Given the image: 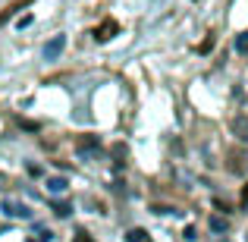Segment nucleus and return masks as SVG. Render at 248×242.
<instances>
[{"instance_id": "9d476101", "label": "nucleus", "mask_w": 248, "mask_h": 242, "mask_svg": "<svg viewBox=\"0 0 248 242\" xmlns=\"http://www.w3.org/2000/svg\"><path fill=\"white\" fill-rule=\"evenodd\" d=\"M211 230L214 233H226V220L223 217H211Z\"/></svg>"}, {"instance_id": "39448f33", "label": "nucleus", "mask_w": 248, "mask_h": 242, "mask_svg": "<svg viewBox=\"0 0 248 242\" xmlns=\"http://www.w3.org/2000/svg\"><path fill=\"white\" fill-rule=\"evenodd\" d=\"M97 145H101V142H97V135H85V139H79V142H76V148H79L82 154H85V151H94Z\"/></svg>"}, {"instance_id": "2eb2a0df", "label": "nucleus", "mask_w": 248, "mask_h": 242, "mask_svg": "<svg viewBox=\"0 0 248 242\" xmlns=\"http://www.w3.org/2000/svg\"><path fill=\"white\" fill-rule=\"evenodd\" d=\"M242 205H248V182L242 186Z\"/></svg>"}, {"instance_id": "f03ea898", "label": "nucleus", "mask_w": 248, "mask_h": 242, "mask_svg": "<svg viewBox=\"0 0 248 242\" xmlns=\"http://www.w3.org/2000/svg\"><path fill=\"white\" fill-rule=\"evenodd\" d=\"M63 48H66V35H54L44 44V57H47V60H57V57L63 54Z\"/></svg>"}, {"instance_id": "1a4fd4ad", "label": "nucleus", "mask_w": 248, "mask_h": 242, "mask_svg": "<svg viewBox=\"0 0 248 242\" xmlns=\"http://www.w3.org/2000/svg\"><path fill=\"white\" fill-rule=\"evenodd\" d=\"M214 44H217V38H214V35H207V38H204V41H201V48H198V54H211V50H214Z\"/></svg>"}, {"instance_id": "0eeeda50", "label": "nucleus", "mask_w": 248, "mask_h": 242, "mask_svg": "<svg viewBox=\"0 0 248 242\" xmlns=\"http://www.w3.org/2000/svg\"><path fill=\"white\" fill-rule=\"evenodd\" d=\"M66 186H69V182L63 179V176H54V179H47V192H54V195L66 192Z\"/></svg>"}, {"instance_id": "f8f14e48", "label": "nucleus", "mask_w": 248, "mask_h": 242, "mask_svg": "<svg viewBox=\"0 0 248 242\" xmlns=\"http://www.w3.org/2000/svg\"><path fill=\"white\" fill-rule=\"evenodd\" d=\"M236 50H242V54L248 50V32H242V35L236 38Z\"/></svg>"}, {"instance_id": "7ed1b4c3", "label": "nucleus", "mask_w": 248, "mask_h": 242, "mask_svg": "<svg viewBox=\"0 0 248 242\" xmlns=\"http://www.w3.org/2000/svg\"><path fill=\"white\" fill-rule=\"evenodd\" d=\"M31 3H35V0H13V3H10V6H6V10H3V13H0V29H3V25H6V22H10V19H13V16H16V13H19V10H25V6H31Z\"/></svg>"}, {"instance_id": "20e7f679", "label": "nucleus", "mask_w": 248, "mask_h": 242, "mask_svg": "<svg viewBox=\"0 0 248 242\" xmlns=\"http://www.w3.org/2000/svg\"><path fill=\"white\" fill-rule=\"evenodd\" d=\"M3 211H6V214H13V217H31L29 208H25V205H16V201H6Z\"/></svg>"}, {"instance_id": "ddd939ff", "label": "nucleus", "mask_w": 248, "mask_h": 242, "mask_svg": "<svg viewBox=\"0 0 248 242\" xmlns=\"http://www.w3.org/2000/svg\"><path fill=\"white\" fill-rule=\"evenodd\" d=\"M54 211H57V217H69L73 208H69V205H54Z\"/></svg>"}, {"instance_id": "6e6552de", "label": "nucleus", "mask_w": 248, "mask_h": 242, "mask_svg": "<svg viewBox=\"0 0 248 242\" xmlns=\"http://www.w3.org/2000/svg\"><path fill=\"white\" fill-rule=\"evenodd\" d=\"M126 145H113V163H116V167H123V163H126Z\"/></svg>"}, {"instance_id": "423d86ee", "label": "nucleus", "mask_w": 248, "mask_h": 242, "mask_svg": "<svg viewBox=\"0 0 248 242\" xmlns=\"http://www.w3.org/2000/svg\"><path fill=\"white\" fill-rule=\"evenodd\" d=\"M232 132H236L239 139H248V116H236V120H232Z\"/></svg>"}, {"instance_id": "9b49d317", "label": "nucleus", "mask_w": 248, "mask_h": 242, "mask_svg": "<svg viewBox=\"0 0 248 242\" xmlns=\"http://www.w3.org/2000/svg\"><path fill=\"white\" fill-rule=\"evenodd\" d=\"M129 242H145L148 239V233L145 230H129V236H126Z\"/></svg>"}, {"instance_id": "4468645a", "label": "nucleus", "mask_w": 248, "mask_h": 242, "mask_svg": "<svg viewBox=\"0 0 248 242\" xmlns=\"http://www.w3.org/2000/svg\"><path fill=\"white\" fill-rule=\"evenodd\" d=\"M73 242H91V239H88V233H76V239H73Z\"/></svg>"}, {"instance_id": "f257e3e1", "label": "nucleus", "mask_w": 248, "mask_h": 242, "mask_svg": "<svg viewBox=\"0 0 248 242\" xmlns=\"http://www.w3.org/2000/svg\"><path fill=\"white\" fill-rule=\"evenodd\" d=\"M113 35H120V22H116V19H104V22L94 29V38H97V41H110Z\"/></svg>"}]
</instances>
